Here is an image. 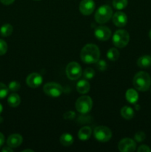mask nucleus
Returning <instances> with one entry per match:
<instances>
[{
    "mask_svg": "<svg viewBox=\"0 0 151 152\" xmlns=\"http://www.w3.org/2000/svg\"><path fill=\"white\" fill-rule=\"evenodd\" d=\"M92 134V129L89 126H84V127L81 128L78 133V139L80 140L86 141L90 137Z\"/></svg>",
    "mask_w": 151,
    "mask_h": 152,
    "instance_id": "16",
    "label": "nucleus"
},
{
    "mask_svg": "<svg viewBox=\"0 0 151 152\" xmlns=\"http://www.w3.org/2000/svg\"><path fill=\"white\" fill-rule=\"evenodd\" d=\"M128 4V0H113V6L117 10H122L125 8Z\"/></svg>",
    "mask_w": 151,
    "mask_h": 152,
    "instance_id": "24",
    "label": "nucleus"
},
{
    "mask_svg": "<svg viewBox=\"0 0 151 152\" xmlns=\"http://www.w3.org/2000/svg\"><path fill=\"white\" fill-rule=\"evenodd\" d=\"M4 135H3V134L0 132V147L4 144Z\"/></svg>",
    "mask_w": 151,
    "mask_h": 152,
    "instance_id": "35",
    "label": "nucleus"
},
{
    "mask_svg": "<svg viewBox=\"0 0 151 152\" xmlns=\"http://www.w3.org/2000/svg\"><path fill=\"white\" fill-rule=\"evenodd\" d=\"M138 66L140 68H148L151 65V56L148 55H144L139 58L137 61Z\"/></svg>",
    "mask_w": 151,
    "mask_h": 152,
    "instance_id": "18",
    "label": "nucleus"
},
{
    "mask_svg": "<svg viewBox=\"0 0 151 152\" xmlns=\"http://www.w3.org/2000/svg\"><path fill=\"white\" fill-rule=\"evenodd\" d=\"M25 151H30V152H33V150H31V149H25V150H24V151H23V152H25Z\"/></svg>",
    "mask_w": 151,
    "mask_h": 152,
    "instance_id": "37",
    "label": "nucleus"
},
{
    "mask_svg": "<svg viewBox=\"0 0 151 152\" xmlns=\"http://www.w3.org/2000/svg\"><path fill=\"white\" fill-rule=\"evenodd\" d=\"M146 138V135H145V133L143 132H138L137 133H136L134 136V139L136 142H140L144 141Z\"/></svg>",
    "mask_w": 151,
    "mask_h": 152,
    "instance_id": "28",
    "label": "nucleus"
},
{
    "mask_svg": "<svg viewBox=\"0 0 151 152\" xmlns=\"http://www.w3.org/2000/svg\"><path fill=\"white\" fill-rule=\"evenodd\" d=\"M83 76H84L85 79L90 80V79H92L95 76V71L90 68H86L84 71V73H83Z\"/></svg>",
    "mask_w": 151,
    "mask_h": 152,
    "instance_id": "27",
    "label": "nucleus"
},
{
    "mask_svg": "<svg viewBox=\"0 0 151 152\" xmlns=\"http://www.w3.org/2000/svg\"><path fill=\"white\" fill-rule=\"evenodd\" d=\"M149 37H150V40H151V30L150 31V32H149Z\"/></svg>",
    "mask_w": 151,
    "mask_h": 152,
    "instance_id": "38",
    "label": "nucleus"
},
{
    "mask_svg": "<svg viewBox=\"0 0 151 152\" xmlns=\"http://www.w3.org/2000/svg\"><path fill=\"white\" fill-rule=\"evenodd\" d=\"M113 16V10L109 5H102L98 8L95 13V20L99 24L107 22Z\"/></svg>",
    "mask_w": 151,
    "mask_h": 152,
    "instance_id": "3",
    "label": "nucleus"
},
{
    "mask_svg": "<svg viewBox=\"0 0 151 152\" xmlns=\"http://www.w3.org/2000/svg\"><path fill=\"white\" fill-rule=\"evenodd\" d=\"M64 118L65 120H71V119H73L75 117V113L73 111H67L66 113H65L63 115Z\"/></svg>",
    "mask_w": 151,
    "mask_h": 152,
    "instance_id": "31",
    "label": "nucleus"
},
{
    "mask_svg": "<svg viewBox=\"0 0 151 152\" xmlns=\"http://www.w3.org/2000/svg\"><path fill=\"white\" fill-rule=\"evenodd\" d=\"M7 50V45L6 42L0 39V55L5 54Z\"/></svg>",
    "mask_w": 151,
    "mask_h": 152,
    "instance_id": "29",
    "label": "nucleus"
},
{
    "mask_svg": "<svg viewBox=\"0 0 151 152\" xmlns=\"http://www.w3.org/2000/svg\"><path fill=\"white\" fill-rule=\"evenodd\" d=\"M23 138L19 134H13L8 137L7 140V144L8 146L11 148H16L19 147L22 143Z\"/></svg>",
    "mask_w": 151,
    "mask_h": 152,
    "instance_id": "14",
    "label": "nucleus"
},
{
    "mask_svg": "<svg viewBox=\"0 0 151 152\" xmlns=\"http://www.w3.org/2000/svg\"><path fill=\"white\" fill-rule=\"evenodd\" d=\"M125 96L127 102H129L131 104H136L138 99H139V94H138L137 91L133 88L128 89L127 91Z\"/></svg>",
    "mask_w": 151,
    "mask_h": 152,
    "instance_id": "17",
    "label": "nucleus"
},
{
    "mask_svg": "<svg viewBox=\"0 0 151 152\" xmlns=\"http://www.w3.org/2000/svg\"><path fill=\"white\" fill-rule=\"evenodd\" d=\"M120 53L116 48H110L107 53V57L110 61H115L119 58Z\"/></svg>",
    "mask_w": 151,
    "mask_h": 152,
    "instance_id": "23",
    "label": "nucleus"
},
{
    "mask_svg": "<svg viewBox=\"0 0 151 152\" xmlns=\"http://www.w3.org/2000/svg\"><path fill=\"white\" fill-rule=\"evenodd\" d=\"M139 152H151V148L147 145H142L139 147L137 150Z\"/></svg>",
    "mask_w": 151,
    "mask_h": 152,
    "instance_id": "32",
    "label": "nucleus"
},
{
    "mask_svg": "<svg viewBox=\"0 0 151 152\" xmlns=\"http://www.w3.org/2000/svg\"><path fill=\"white\" fill-rule=\"evenodd\" d=\"M121 115L126 120H131L134 117V111L131 107L124 106L121 109Z\"/></svg>",
    "mask_w": 151,
    "mask_h": 152,
    "instance_id": "20",
    "label": "nucleus"
},
{
    "mask_svg": "<svg viewBox=\"0 0 151 152\" xmlns=\"http://www.w3.org/2000/svg\"><path fill=\"white\" fill-rule=\"evenodd\" d=\"M15 0H0V1H1L3 4H5V5L11 4Z\"/></svg>",
    "mask_w": 151,
    "mask_h": 152,
    "instance_id": "33",
    "label": "nucleus"
},
{
    "mask_svg": "<svg viewBox=\"0 0 151 152\" xmlns=\"http://www.w3.org/2000/svg\"><path fill=\"white\" fill-rule=\"evenodd\" d=\"M2 152H13V149H12L11 147L10 146H5L2 148Z\"/></svg>",
    "mask_w": 151,
    "mask_h": 152,
    "instance_id": "34",
    "label": "nucleus"
},
{
    "mask_svg": "<svg viewBox=\"0 0 151 152\" xmlns=\"http://www.w3.org/2000/svg\"><path fill=\"white\" fill-rule=\"evenodd\" d=\"M81 59L84 63L93 64L99 60L100 50L95 44H87L81 50Z\"/></svg>",
    "mask_w": 151,
    "mask_h": 152,
    "instance_id": "1",
    "label": "nucleus"
},
{
    "mask_svg": "<svg viewBox=\"0 0 151 152\" xmlns=\"http://www.w3.org/2000/svg\"><path fill=\"white\" fill-rule=\"evenodd\" d=\"M133 86L139 91H147L151 86V77L145 71H139L133 78Z\"/></svg>",
    "mask_w": 151,
    "mask_h": 152,
    "instance_id": "2",
    "label": "nucleus"
},
{
    "mask_svg": "<svg viewBox=\"0 0 151 152\" xmlns=\"http://www.w3.org/2000/svg\"><path fill=\"white\" fill-rule=\"evenodd\" d=\"M7 102H8L10 106L15 108V107H17L20 105L21 98L19 94L16 93H13L7 98Z\"/></svg>",
    "mask_w": 151,
    "mask_h": 152,
    "instance_id": "19",
    "label": "nucleus"
},
{
    "mask_svg": "<svg viewBox=\"0 0 151 152\" xmlns=\"http://www.w3.org/2000/svg\"><path fill=\"white\" fill-rule=\"evenodd\" d=\"M36 1H39V0H36Z\"/></svg>",
    "mask_w": 151,
    "mask_h": 152,
    "instance_id": "39",
    "label": "nucleus"
},
{
    "mask_svg": "<svg viewBox=\"0 0 151 152\" xmlns=\"http://www.w3.org/2000/svg\"><path fill=\"white\" fill-rule=\"evenodd\" d=\"M95 36L101 41H107L111 37V30L108 27L99 26L95 29Z\"/></svg>",
    "mask_w": 151,
    "mask_h": 152,
    "instance_id": "10",
    "label": "nucleus"
},
{
    "mask_svg": "<svg viewBox=\"0 0 151 152\" xmlns=\"http://www.w3.org/2000/svg\"><path fill=\"white\" fill-rule=\"evenodd\" d=\"M43 81V78L38 73H32L29 74L26 79V83L29 87L36 88L39 87Z\"/></svg>",
    "mask_w": 151,
    "mask_h": 152,
    "instance_id": "12",
    "label": "nucleus"
},
{
    "mask_svg": "<svg viewBox=\"0 0 151 152\" xmlns=\"http://www.w3.org/2000/svg\"><path fill=\"white\" fill-rule=\"evenodd\" d=\"M20 83L17 81H12L9 83L8 86V88L9 90H10L11 91L15 92V91H18L20 89Z\"/></svg>",
    "mask_w": 151,
    "mask_h": 152,
    "instance_id": "26",
    "label": "nucleus"
},
{
    "mask_svg": "<svg viewBox=\"0 0 151 152\" xmlns=\"http://www.w3.org/2000/svg\"><path fill=\"white\" fill-rule=\"evenodd\" d=\"M60 142L64 146L68 147L73 142V137L70 134L65 133L60 137Z\"/></svg>",
    "mask_w": 151,
    "mask_h": 152,
    "instance_id": "21",
    "label": "nucleus"
},
{
    "mask_svg": "<svg viewBox=\"0 0 151 152\" xmlns=\"http://www.w3.org/2000/svg\"><path fill=\"white\" fill-rule=\"evenodd\" d=\"M75 107L76 111L81 114H87L91 111L93 107V100L89 96H80L76 102Z\"/></svg>",
    "mask_w": 151,
    "mask_h": 152,
    "instance_id": "5",
    "label": "nucleus"
},
{
    "mask_svg": "<svg viewBox=\"0 0 151 152\" xmlns=\"http://www.w3.org/2000/svg\"><path fill=\"white\" fill-rule=\"evenodd\" d=\"M9 88L2 83H0V99H4L8 94Z\"/></svg>",
    "mask_w": 151,
    "mask_h": 152,
    "instance_id": "25",
    "label": "nucleus"
},
{
    "mask_svg": "<svg viewBox=\"0 0 151 152\" xmlns=\"http://www.w3.org/2000/svg\"><path fill=\"white\" fill-rule=\"evenodd\" d=\"M13 31V26L10 24H5V25H2L1 28H0V34L2 37H9L12 34Z\"/></svg>",
    "mask_w": 151,
    "mask_h": 152,
    "instance_id": "22",
    "label": "nucleus"
},
{
    "mask_svg": "<svg viewBox=\"0 0 151 152\" xmlns=\"http://www.w3.org/2000/svg\"><path fill=\"white\" fill-rule=\"evenodd\" d=\"M94 137L99 142H107L112 137V132L107 126H98L94 129Z\"/></svg>",
    "mask_w": 151,
    "mask_h": 152,
    "instance_id": "6",
    "label": "nucleus"
},
{
    "mask_svg": "<svg viewBox=\"0 0 151 152\" xmlns=\"http://www.w3.org/2000/svg\"><path fill=\"white\" fill-rule=\"evenodd\" d=\"M96 63H97L98 69L100 70V71H105V70H106L107 67L106 62L104 60H99Z\"/></svg>",
    "mask_w": 151,
    "mask_h": 152,
    "instance_id": "30",
    "label": "nucleus"
},
{
    "mask_svg": "<svg viewBox=\"0 0 151 152\" xmlns=\"http://www.w3.org/2000/svg\"><path fill=\"white\" fill-rule=\"evenodd\" d=\"M2 111H3V107H2V105H1V104L0 103V114L2 112Z\"/></svg>",
    "mask_w": 151,
    "mask_h": 152,
    "instance_id": "36",
    "label": "nucleus"
},
{
    "mask_svg": "<svg viewBox=\"0 0 151 152\" xmlns=\"http://www.w3.org/2000/svg\"><path fill=\"white\" fill-rule=\"evenodd\" d=\"M82 74L81 67L78 62H71L67 65L66 74L68 79L71 80H76L79 78Z\"/></svg>",
    "mask_w": 151,
    "mask_h": 152,
    "instance_id": "7",
    "label": "nucleus"
},
{
    "mask_svg": "<svg viewBox=\"0 0 151 152\" xmlns=\"http://www.w3.org/2000/svg\"><path fill=\"white\" fill-rule=\"evenodd\" d=\"M130 41V35L125 30H118L113 36V43L115 46L122 48L127 45Z\"/></svg>",
    "mask_w": 151,
    "mask_h": 152,
    "instance_id": "4",
    "label": "nucleus"
},
{
    "mask_svg": "<svg viewBox=\"0 0 151 152\" xmlns=\"http://www.w3.org/2000/svg\"><path fill=\"white\" fill-rule=\"evenodd\" d=\"M44 92L47 96L51 97H58L63 93V88L61 85L56 83H48L43 88Z\"/></svg>",
    "mask_w": 151,
    "mask_h": 152,
    "instance_id": "8",
    "label": "nucleus"
},
{
    "mask_svg": "<svg viewBox=\"0 0 151 152\" xmlns=\"http://www.w3.org/2000/svg\"><path fill=\"white\" fill-rule=\"evenodd\" d=\"M118 148L121 152H132L136 150V144L130 138H124L118 142Z\"/></svg>",
    "mask_w": 151,
    "mask_h": 152,
    "instance_id": "9",
    "label": "nucleus"
},
{
    "mask_svg": "<svg viewBox=\"0 0 151 152\" xmlns=\"http://www.w3.org/2000/svg\"><path fill=\"white\" fill-rule=\"evenodd\" d=\"M95 10V2L93 0H82L79 4V10L81 14L89 16Z\"/></svg>",
    "mask_w": 151,
    "mask_h": 152,
    "instance_id": "11",
    "label": "nucleus"
},
{
    "mask_svg": "<svg viewBox=\"0 0 151 152\" xmlns=\"http://www.w3.org/2000/svg\"><path fill=\"white\" fill-rule=\"evenodd\" d=\"M113 22L115 26L118 28H121L126 25L127 22V16L124 13L121 11H118L114 13L113 16H112Z\"/></svg>",
    "mask_w": 151,
    "mask_h": 152,
    "instance_id": "13",
    "label": "nucleus"
},
{
    "mask_svg": "<svg viewBox=\"0 0 151 152\" xmlns=\"http://www.w3.org/2000/svg\"><path fill=\"white\" fill-rule=\"evenodd\" d=\"M90 83H88V81L85 80H79L76 84L77 91L79 94H87L90 91Z\"/></svg>",
    "mask_w": 151,
    "mask_h": 152,
    "instance_id": "15",
    "label": "nucleus"
}]
</instances>
